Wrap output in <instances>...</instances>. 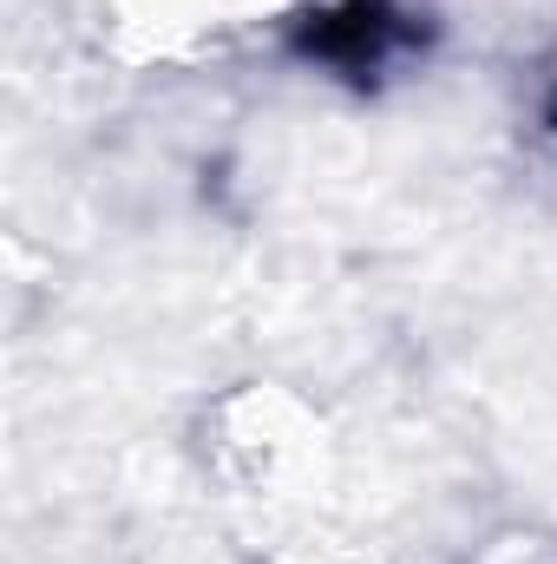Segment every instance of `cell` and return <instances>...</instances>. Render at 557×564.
Instances as JSON below:
<instances>
[{
	"label": "cell",
	"mask_w": 557,
	"mask_h": 564,
	"mask_svg": "<svg viewBox=\"0 0 557 564\" xmlns=\"http://www.w3.org/2000/svg\"><path fill=\"white\" fill-rule=\"evenodd\" d=\"M99 46L125 66H204L295 26L308 0H79Z\"/></svg>",
	"instance_id": "obj_1"
}]
</instances>
